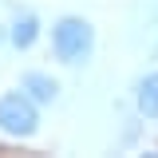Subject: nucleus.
<instances>
[{
    "mask_svg": "<svg viewBox=\"0 0 158 158\" xmlns=\"http://www.w3.org/2000/svg\"><path fill=\"white\" fill-rule=\"evenodd\" d=\"M0 131L12 138H32L40 131V111L28 91H8L0 95Z\"/></svg>",
    "mask_w": 158,
    "mask_h": 158,
    "instance_id": "f03ea898",
    "label": "nucleus"
},
{
    "mask_svg": "<svg viewBox=\"0 0 158 158\" xmlns=\"http://www.w3.org/2000/svg\"><path fill=\"white\" fill-rule=\"evenodd\" d=\"M135 107L142 118H158V71H146L135 83Z\"/></svg>",
    "mask_w": 158,
    "mask_h": 158,
    "instance_id": "7ed1b4c3",
    "label": "nucleus"
},
{
    "mask_svg": "<svg viewBox=\"0 0 158 158\" xmlns=\"http://www.w3.org/2000/svg\"><path fill=\"white\" fill-rule=\"evenodd\" d=\"M8 40L16 44L20 52H28L32 44L40 40V20L36 12H16V20H12V32H8Z\"/></svg>",
    "mask_w": 158,
    "mask_h": 158,
    "instance_id": "39448f33",
    "label": "nucleus"
},
{
    "mask_svg": "<svg viewBox=\"0 0 158 158\" xmlns=\"http://www.w3.org/2000/svg\"><path fill=\"white\" fill-rule=\"evenodd\" d=\"M20 91H28L36 103H56L59 83H56L52 75H44V71H24V79H20Z\"/></svg>",
    "mask_w": 158,
    "mask_h": 158,
    "instance_id": "20e7f679",
    "label": "nucleus"
},
{
    "mask_svg": "<svg viewBox=\"0 0 158 158\" xmlns=\"http://www.w3.org/2000/svg\"><path fill=\"white\" fill-rule=\"evenodd\" d=\"M0 40H4V32H0Z\"/></svg>",
    "mask_w": 158,
    "mask_h": 158,
    "instance_id": "423d86ee",
    "label": "nucleus"
},
{
    "mask_svg": "<svg viewBox=\"0 0 158 158\" xmlns=\"http://www.w3.org/2000/svg\"><path fill=\"white\" fill-rule=\"evenodd\" d=\"M52 52H56L59 63H83V59L95 52V28H91V20L83 16H63L56 20V28H52Z\"/></svg>",
    "mask_w": 158,
    "mask_h": 158,
    "instance_id": "f257e3e1",
    "label": "nucleus"
}]
</instances>
